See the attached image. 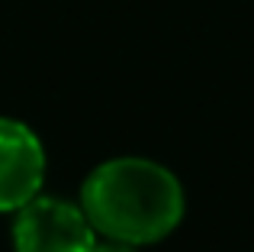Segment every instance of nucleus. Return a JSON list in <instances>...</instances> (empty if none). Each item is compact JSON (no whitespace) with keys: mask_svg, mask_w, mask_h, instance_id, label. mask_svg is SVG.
I'll use <instances>...</instances> for the list:
<instances>
[{"mask_svg":"<svg viewBox=\"0 0 254 252\" xmlns=\"http://www.w3.org/2000/svg\"><path fill=\"white\" fill-rule=\"evenodd\" d=\"M81 207L106 240L151 246L184 220V188L171 168L151 158H110L87 175Z\"/></svg>","mask_w":254,"mask_h":252,"instance_id":"f257e3e1","label":"nucleus"},{"mask_svg":"<svg viewBox=\"0 0 254 252\" xmlns=\"http://www.w3.org/2000/svg\"><path fill=\"white\" fill-rule=\"evenodd\" d=\"M16 252H93L97 230L84 207L58 197H32L16 210L13 223Z\"/></svg>","mask_w":254,"mask_h":252,"instance_id":"f03ea898","label":"nucleus"},{"mask_svg":"<svg viewBox=\"0 0 254 252\" xmlns=\"http://www.w3.org/2000/svg\"><path fill=\"white\" fill-rule=\"evenodd\" d=\"M45 181V149L26 123L0 117V214L39 197Z\"/></svg>","mask_w":254,"mask_h":252,"instance_id":"7ed1b4c3","label":"nucleus"},{"mask_svg":"<svg viewBox=\"0 0 254 252\" xmlns=\"http://www.w3.org/2000/svg\"><path fill=\"white\" fill-rule=\"evenodd\" d=\"M93 252H135V246L119 243V240H110V243H103V246H93Z\"/></svg>","mask_w":254,"mask_h":252,"instance_id":"20e7f679","label":"nucleus"}]
</instances>
